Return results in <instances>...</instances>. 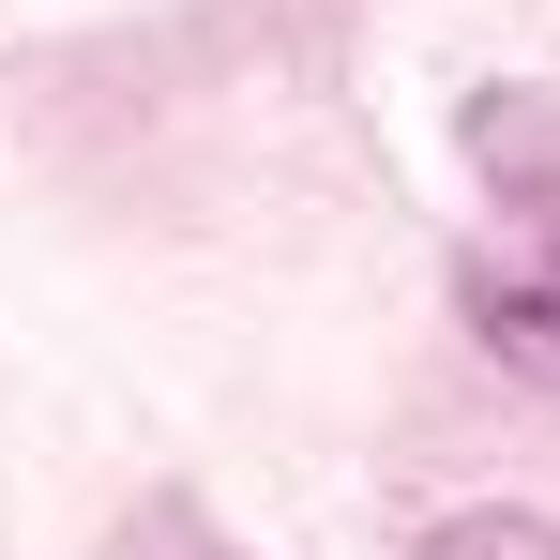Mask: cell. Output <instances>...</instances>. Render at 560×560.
Segmentation results:
<instances>
[{"label":"cell","mask_w":560,"mask_h":560,"mask_svg":"<svg viewBox=\"0 0 560 560\" xmlns=\"http://www.w3.org/2000/svg\"><path fill=\"white\" fill-rule=\"evenodd\" d=\"M485 334L515 349V364L560 378V197H546V243H530V273H485Z\"/></svg>","instance_id":"obj_1"},{"label":"cell","mask_w":560,"mask_h":560,"mask_svg":"<svg viewBox=\"0 0 560 560\" xmlns=\"http://www.w3.org/2000/svg\"><path fill=\"white\" fill-rule=\"evenodd\" d=\"M409 560H560V530L546 515H440Z\"/></svg>","instance_id":"obj_2"}]
</instances>
